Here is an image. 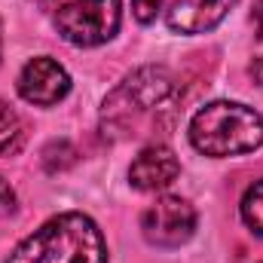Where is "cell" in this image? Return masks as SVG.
Segmentation results:
<instances>
[{
  "label": "cell",
  "instance_id": "cell-1",
  "mask_svg": "<svg viewBox=\"0 0 263 263\" xmlns=\"http://www.w3.org/2000/svg\"><path fill=\"white\" fill-rule=\"evenodd\" d=\"M6 263H107V245L89 214L65 211L34 230Z\"/></svg>",
  "mask_w": 263,
  "mask_h": 263
},
{
  "label": "cell",
  "instance_id": "cell-2",
  "mask_svg": "<svg viewBox=\"0 0 263 263\" xmlns=\"http://www.w3.org/2000/svg\"><path fill=\"white\" fill-rule=\"evenodd\" d=\"M178 92L175 77L165 67H138L107 98L101 110V129L110 138L138 135L141 123L159 114Z\"/></svg>",
  "mask_w": 263,
  "mask_h": 263
},
{
  "label": "cell",
  "instance_id": "cell-3",
  "mask_svg": "<svg viewBox=\"0 0 263 263\" xmlns=\"http://www.w3.org/2000/svg\"><path fill=\"white\" fill-rule=\"evenodd\" d=\"M190 141L205 156H242L263 144V117L239 101H211L190 120Z\"/></svg>",
  "mask_w": 263,
  "mask_h": 263
},
{
  "label": "cell",
  "instance_id": "cell-4",
  "mask_svg": "<svg viewBox=\"0 0 263 263\" xmlns=\"http://www.w3.org/2000/svg\"><path fill=\"white\" fill-rule=\"evenodd\" d=\"M123 22L120 0H70L55 12V28L67 43L92 49L117 37Z\"/></svg>",
  "mask_w": 263,
  "mask_h": 263
},
{
  "label": "cell",
  "instance_id": "cell-5",
  "mask_svg": "<svg viewBox=\"0 0 263 263\" xmlns=\"http://www.w3.org/2000/svg\"><path fill=\"white\" fill-rule=\"evenodd\" d=\"M196 230V208L181 196L156 199L141 214V233L156 248H181Z\"/></svg>",
  "mask_w": 263,
  "mask_h": 263
},
{
  "label": "cell",
  "instance_id": "cell-6",
  "mask_svg": "<svg viewBox=\"0 0 263 263\" xmlns=\"http://www.w3.org/2000/svg\"><path fill=\"white\" fill-rule=\"evenodd\" d=\"M67 92H70V77H67L65 67L55 59H49V55L31 59L18 73V95L28 104L52 107V104H59L65 98Z\"/></svg>",
  "mask_w": 263,
  "mask_h": 263
},
{
  "label": "cell",
  "instance_id": "cell-7",
  "mask_svg": "<svg viewBox=\"0 0 263 263\" xmlns=\"http://www.w3.org/2000/svg\"><path fill=\"white\" fill-rule=\"evenodd\" d=\"M181 175V162L175 156L172 147L165 144H150L144 147L135 162L129 168V181L135 190H144V193H156V190H165L175 178Z\"/></svg>",
  "mask_w": 263,
  "mask_h": 263
},
{
  "label": "cell",
  "instance_id": "cell-8",
  "mask_svg": "<svg viewBox=\"0 0 263 263\" xmlns=\"http://www.w3.org/2000/svg\"><path fill=\"white\" fill-rule=\"evenodd\" d=\"M239 0H175L165 22L175 34H208Z\"/></svg>",
  "mask_w": 263,
  "mask_h": 263
},
{
  "label": "cell",
  "instance_id": "cell-9",
  "mask_svg": "<svg viewBox=\"0 0 263 263\" xmlns=\"http://www.w3.org/2000/svg\"><path fill=\"white\" fill-rule=\"evenodd\" d=\"M22 141H25V129H22L18 114L6 101H0V156L15 153Z\"/></svg>",
  "mask_w": 263,
  "mask_h": 263
},
{
  "label": "cell",
  "instance_id": "cell-10",
  "mask_svg": "<svg viewBox=\"0 0 263 263\" xmlns=\"http://www.w3.org/2000/svg\"><path fill=\"white\" fill-rule=\"evenodd\" d=\"M242 220L254 236H263V181L248 187V193L242 196Z\"/></svg>",
  "mask_w": 263,
  "mask_h": 263
},
{
  "label": "cell",
  "instance_id": "cell-11",
  "mask_svg": "<svg viewBox=\"0 0 263 263\" xmlns=\"http://www.w3.org/2000/svg\"><path fill=\"white\" fill-rule=\"evenodd\" d=\"M77 162V150H73V144H67V141H52L46 150H43V168L46 172H65Z\"/></svg>",
  "mask_w": 263,
  "mask_h": 263
},
{
  "label": "cell",
  "instance_id": "cell-12",
  "mask_svg": "<svg viewBox=\"0 0 263 263\" xmlns=\"http://www.w3.org/2000/svg\"><path fill=\"white\" fill-rule=\"evenodd\" d=\"M159 9H162V0H132V12L141 25H150Z\"/></svg>",
  "mask_w": 263,
  "mask_h": 263
},
{
  "label": "cell",
  "instance_id": "cell-13",
  "mask_svg": "<svg viewBox=\"0 0 263 263\" xmlns=\"http://www.w3.org/2000/svg\"><path fill=\"white\" fill-rule=\"evenodd\" d=\"M12 211H15V193H12L9 181L0 175V217H6V214H12Z\"/></svg>",
  "mask_w": 263,
  "mask_h": 263
},
{
  "label": "cell",
  "instance_id": "cell-14",
  "mask_svg": "<svg viewBox=\"0 0 263 263\" xmlns=\"http://www.w3.org/2000/svg\"><path fill=\"white\" fill-rule=\"evenodd\" d=\"M254 22H257V34L263 37V0L254 3Z\"/></svg>",
  "mask_w": 263,
  "mask_h": 263
},
{
  "label": "cell",
  "instance_id": "cell-15",
  "mask_svg": "<svg viewBox=\"0 0 263 263\" xmlns=\"http://www.w3.org/2000/svg\"><path fill=\"white\" fill-rule=\"evenodd\" d=\"M251 77H254V83H260L263 86V59H254V65H251Z\"/></svg>",
  "mask_w": 263,
  "mask_h": 263
},
{
  "label": "cell",
  "instance_id": "cell-16",
  "mask_svg": "<svg viewBox=\"0 0 263 263\" xmlns=\"http://www.w3.org/2000/svg\"><path fill=\"white\" fill-rule=\"evenodd\" d=\"M0 55H3V25H0Z\"/></svg>",
  "mask_w": 263,
  "mask_h": 263
}]
</instances>
